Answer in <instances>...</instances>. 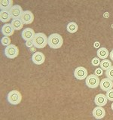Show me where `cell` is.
Instances as JSON below:
<instances>
[{"mask_svg": "<svg viewBox=\"0 0 113 120\" xmlns=\"http://www.w3.org/2000/svg\"><path fill=\"white\" fill-rule=\"evenodd\" d=\"M35 34V31L32 28H25L21 33V37L25 42H26L28 40H33Z\"/></svg>", "mask_w": 113, "mask_h": 120, "instance_id": "12", "label": "cell"}, {"mask_svg": "<svg viewBox=\"0 0 113 120\" xmlns=\"http://www.w3.org/2000/svg\"><path fill=\"white\" fill-rule=\"evenodd\" d=\"M111 109L113 110V103H112V104H111Z\"/></svg>", "mask_w": 113, "mask_h": 120, "instance_id": "28", "label": "cell"}, {"mask_svg": "<svg viewBox=\"0 0 113 120\" xmlns=\"http://www.w3.org/2000/svg\"><path fill=\"white\" fill-rule=\"evenodd\" d=\"M97 57L100 58V60L101 59L103 60V59H107V57L109 56V52L106 48L102 47L97 50Z\"/></svg>", "mask_w": 113, "mask_h": 120, "instance_id": "16", "label": "cell"}, {"mask_svg": "<svg viewBox=\"0 0 113 120\" xmlns=\"http://www.w3.org/2000/svg\"><path fill=\"white\" fill-rule=\"evenodd\" d=\"M10 14L12 19H20L21 15L23 12L22 7L19 5H13V7L9 10Z\"/></svg>", "mask_w": 113, "mask_h": 120, "instance_id": "7", "label": "cell"}, {"mask_svg": "<svg viewBox=\"0 0 113 120\" xmlns=\"http://www.w3.org/2000/svg\"><path fill=\"white\" fill-rule=\"evenodd\" d=\"M33 42L36 49H44L48 43V37L43 33H37L33 39Z\"/></svg>", "mask_w": 113, "mask_h": 120, "instance_id": "1", "label": "cell"}, {"mask_svg": "<svg viewBox=\"0 0 113 120\" xmlns=\"http://www.w3.org/2000/svg\"><path fill=\"white\" fill-rule=\"evenodd\" d=\"M78 24L75 22H70L66 26V30L69 33H75L78 31Z\"/></svg>", "mask_w": 113, "mask_h": 120, "instance_id": "19", "label": "cell"}, {"mask_svg": "<svg viewBox=\"0 0 113 120\" xmlns=\"http://www.w3.org/2000/svg\"><path fill=\"white\" fill-rule=\"evenodd\" d=\"M100 62H101V60L98 57H94L91 60V64L93 65L94 67H98V66H100Z\"/></svg>", "mask_w": 113, "mask_h": 120, "instance_id": "23", "label": "cell"}, {"mask_svg": "<svg viewBox=\"0 0 113 120\" xmlns=\"http://www.w3.org/2000/svg\"><path fill=\"white\" fill-rule=\"evenodd\" d=\"M92 115H93V116L96 119H103L106 116V110L102 107L97 106V107H96L93 109Z\"/></svg>", "mask_w": 113, "mask_h": 120, "instance_id": "10", "label": "cell"}, {"mask_svg": "<svg viewBox=\"0 0 113 120\" xmlns=\"http://www.w3.org/2000/svg\"><path fill=\"white\" fill-rule=\"evenodd\" d=\"M25 44H26V46L27 48H29V49H31V48H33L34 46L33 40H28V41H26V42H25Z\"/></svg>", "mask_w": 113, "mask_h": 120, "instance_id": "26", "label": "cell"}, {"mask_svg": "<svg viewBox=\"0 0 113 120\" xmlns=\"http://www.w3.org/2000/svg\"><path fill=\"white\" fill-rule=\"evenodd\" d=\"M99 86L100 87L101 90L107 91L110 89L113 88V81L111 79H109V78H105L102 79L100 82V85Z\"/></svg>", "mask_w": 113, "mask_h": 120, "instance_id": "11", "label": "cell"}, {"mask_svg": "<svg viewBox=\"0 0 113 120\" xmlns=\"http://www.w3.org/2000/svg\"><path fill=\"white\" fill-rule=\"evenodd\" d=\"M7 101L11 105H18L22 101V95L18 90H12L7 94Z\"/></svg>", "mask_w": 113, "mask_h": 120, "instance_id": "3", "label": "cell"}, {"mask_svg": "<svg viewBox=\"0 0 113 120\" xmlns=\"http://www.w3.org/2000/svg\"><path fill=\"white\" fill-rule=\"evenodd\" d=\"M4 54L6 57L9 58V59H14V58L18 56L19 49L15 45L11 44L8 46L5 47V49L4 50Z\"/></svg>", "mask_w": 113, "mask_h": 120, "instance_id": "4", "label": "cell"}, {"mask_svg": "<svg viewBox=\"0 0 113 120\" xmlns=\"http://www.w3.org/2000/svg\"><path fill=\"white\" fill-rule=\"evenodd\" d=\"M100 80L99 76H96L95 74H90L85 79V84L90 88H96L100 85Z\"/></svg>", "mask_w": 113, "mask_h": 120, "instance_id": "5", "label": "cell"}, {"mask_svg": "<svg viewBox=\"0 0 113 120\" xmlns=\"http://www.w3.org/2000/svg\"><path fill=\"white\" fill-rule=\"evenodd\" d=\"M108 99L106 96L104 94H99L94 98V103L97 106H100V107H104L107 104Z\"/></svg>", "mask_w": 113, "mask_h": 120, "instance_id": "14", "label": "cell"}, {"mask_svg": "<svg viewBox=\"0 0 113 120\" xmlns=\"http://www.w3.org/2000/svg\"><path fill=\"white\" fill-rule=\"evenodd\" d=\"M112 66V65L111 60H109L108 59H103V60H102L101 62H100V68H102V69L103 70H105V71L108 70Z\"/></svg>", "mask_w": 113, "mask_h": 120, "instance_id": "20", "label": "cell"}, {"mask_svg": "<svg viewBox=\"0 0 113 120\" xmlns=\"http://www.w3.org/2000/svg\"><path fill=\"white\" fill-rule=\"evenodd\" d=\"M11 24L15 30H20L23 29L24 23H23V21L20 19H12Z\"/></svg>", "mask_w": 113, "mask_h": 120, "instance_id": "18", "label": "cell"}, {"mask_svg": "<svg viewBox=\"0 0 113 120\" xmlns=\"http://www.w3.org/2000/svg\"><path fill=\"white\" fill-rule=\"evenodd\" d=\"M109 57H110L111 60H112V61H113V50L111 51L110 53H109Z\"/></svg>", "mask_w": 113, "mask_h": 120, "instance_id": "27", "label": "cell"}, {"mask_svg": "<svg viewBox=\"0 0 113 120\" xmlns=\"http://www.w3.org/2000/svg\"><path fill=\"white\" fill-rule=\"evenodd\" d=\"M15 30H14L13 26L11 23H5L1 28V33L4 36H8L10 37L12 36Z\"/></svg>", "mask_w": 113, "mask_h": 120, "instance_id": "13", "label": "cell"}, {"mask_svg": "<svg viewBox=\"0 0 113 120\" xmlns=\"http://www.w3.org/2000/svg\"><path fill=\"white\" fill-rule=\"evenodd\" d=\"M99 45V42L97 43V45H94V46H98Z\"/></svg>", "mask_w": 113, "mask_h": 120, "instance_id": "29", "label": "cell"}, {"mask_svg": "<svg viewBox=\"0 0 113 120\" xmlns=\"http://www.w3.org/2000/svg\"><path fill=\"white\" fill-rule=\"evenodd\" d=\"M20 20H22L23 23L24 24H30L32 23L34 20V15L32 11H29V10H26V11H23Z\"/></svg>", "mask_w": 113, "mask_h": 120, "instance_id": "8", "label": "cell"}, {"mask_svg": "<svg viewBox=\"0 0 113 120\" xmlns=\"http://www.w3.org/2000/svg\"><path fill=\"white\" fill-rule=\"evenodd\" d=\"M63 37L58 33H52L48 36V43L51 49H58L63 45Z\"/></svg>", "mask_w": 113, "mask_h": 120, "instance_id": "2", "label": "cell"}, {"mask_svg": "<svg viewBox=\"0 0 113 120\" xmlns=\"http://www.w3.org/2000/svg\"><path fill=\"white\" fill-rule=\"evenodd\" d=\"M13 7L12 0H2L0 2V9L2 10H9Z\"/></svg>", "mask_w": 113, "mask_h": 120, "instance_id": "17", "label": "cell"}, {"mask_svg": "<svg viewBox=\"0 0 113 120\" xmlns=\"http://www.w3.org/2000/svg\"><path fill=\"white\" fill-rule=\"evenodd\" d=\"M11 16L8 10H2L0 11V20L2 23H8L11 19Z\"/></svg>", "mask_w": 113, "mask_h": 120, "instance_id": "15", "label": "cell"}, {"mask_svg": "<svg viewBox=\"0 0 113 120\" xmlns=\"http://www.w3.org/2000/svg\"><path fill=\"white\" fill-rule=\"evenodd\" d=\"M44 60H45V56L42 52L40 51H36V52L33 53L32 55V61L33 64L36 65H41L42 64Z\"/></svg>", "mask_w": 113, "mask_h": 120, "instance_id": "9", "label": "cell"}, {"mask_svg": "<svg viewBox=\"0 0 113 120\" xmlns=\"http://www.w3.org/2000/svg\"><path fill=\"white\" fill-rule=\"evenodd\" d=\"M105 75L107 78L113 81V66H112L108 70L106 71Z\"/></svg>", "mask_w": 113, "mask_h": 120, "instance_id": "22", "label": "cell"}, {"mask_svg": "<svg viewBox=\"0 0 113 120\" xmlns=\"http://www.w3.org/2000/svg\"><path fill=\"white\" fill-rule=\"evenodd\" d=\"M94 74L96 75V76H102V74H103V70H102V68H100V67H98V68H97V69L95 70Z\"/></svg>", "mask_w": 113, "mask_h": 120, "instance_id": "25", "label": "cell"}, {"mask_svg": "<svg viewBox=\"0 0 113 120\" xmlns=\"http://www.w3.org/2000/svg\"><path fill=\"white\" fill-rule=\"evenodd\" d=\"M87 76V70L83 67H78L74 71V76L78 80L85 79Z\"/></svg>", "mask_w": 113, "mask_h": 120, "instance_id": "6", "label": "cell"}, {"mask_svg": "<svg viewBox=\"0 0 113 120\" xmlns=\"http://www.w3.org/2000/svg\"><path fill=\"white\" fill-rule=\"evenodd\" d=\"M11 40L10 39V37L8 36H3L1 39V44L3 46H5V47L8 46L9 45L11 44Z\"/></svg>", "mask_w": 113, "mask_h": 120, "instance_id": "21", "label": "cell"}, {"mask_svg": "<svg viewBox=\"0 0 113 120\" xmlns=\"http://www.w3.org/2000/svg\"><path fill=\"white\" fill-rule=\"evenodd\" d=\"M106 96L108 99V101H113V88L110 89L106 91Z\"/></svg>", "mask_w": 113, "mask_h": 120, "instance_id": "24", "label": "cell"}]
</instances>
